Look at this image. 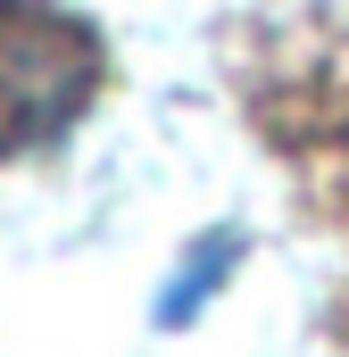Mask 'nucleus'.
I'll use <instances>...</instances> for the list:
<instances>
[{"mask_svg": "<svg viewBox=\"0 0 349 357\" xmlns=\"http://www.w3.org/2000/svg\"><path fill=\"white\" fill-rule=\"evenodd\" d=\"M233 258H242V241H233V233H200V241H191V258H183V266L167 274V291H158V324H191V316H200V299L233 274Z\"/></svg>", "mask_w": 349, "mask_h": 357, "instance_id": "obj_1", "label": "nucleus"}]
</instances>
